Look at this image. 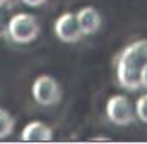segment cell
Returning <instances> with one entry per match:
<instances>
[{"label":"cell","instance_id":"obj_5","mask_svg":"<svg viewBox=\"0 0 147 144\" xmlns=\"http://www.w3.org/2000/svg\"><path fill=\"white\" fill-rule=\"evenodd\" d=\"M53 31H55L57 38L63 43H77V41H80V38H84L74 12L62 14L53 24Z\"/></svg>","mask_w":147,"mask_h":144},{"label":"cell","instance_id":"obj_2","mask_svg":"<svg viewBox=\"0 0 147 144\" xmlns=\"http://www.w3.org/2000/svg\"><path fill=\"white\" fill-rule=\"evenodd\" d=\"M41 33L39 22L33 14L28 12H19L12 16L7 22V35L14 43L19 45H28L33 43Z\"/></svg>","mask_w":147,"mask_h":144},{"label":"cell","instance_id":"obj_3","mask_svg":"<svg viewBox=\"0 0 147 144\" xmlns=\"http://www.w3.org/2000/svg\"><path fill=\"white\" fill-rule=\"evenodd\" d=\"M31 93L34 101L41 107H53L62 100V91L58 82L48 74H41L34 79Z\"/></svg>","mask_w":147,"mask_h":144},{"label":"cell","instance_id":"obj_4","mask_svg":"<svg viewBox=\"0 0 147 144\" xmlns=\"http://www.w3.org/2000/svg\"><path fill=\"white\" fill-rule=\"evenodd\" d=\"M106 115H108L111 124L120 125V127L130 125L135 120L134 108L130 105V101L127 100V96H123V94H115V96H111L108 100V103H106Z\"/></svg>","mask_w":147,"mask_h":144},{"label":"cell","instance_id":"obj_7","mask_svg":"<svg viewBox=\"0 0 147 144\" xmlns=\"http://www.w3.org/2000/svg\"><path fill=\"white\" fill-rule=\"evenodd\" d=\"M21 139L26 143H50L53 139V130L46 124L34 120V122H29L22 129Z\"/></svg>","mask_w":147,"mask_h":144},{"label":"cell","instance_id":"obj_12","mask_svg":"<svg viewBox=\"0 0 147 144\" xmlns=\"http://www.w3.org/2000/svg\"><path fill=\"white\" fill-rule=\"evenodd\" d=\"M5 35H7V24L3 22V19H2V16H0V39Z\"/></svg>","mask_w":147,"mask_h":144},{"label":"cell","instance_id":"obj_11","mask_svg":"<svg viewBox=\"0 0 147 144\" xmlns=\"http://www.w3.org/2000/svg\"><path fill=\"white\" fill-rule=\"evenodd\" d=\"M140 88L147 89V64L142 67V72H140Z\"/></svg>","mask_w":147,"mask_h":144},{"label":"cell","instance_id":"obj_9","mask_svg":"<svg viewBox=\"0 0 147 144\" xmlns=\"http://www.w3.org/2000/svg\"><path fill=\"white\" fill-rule=\"evenodd\" d=\"M135 115L140 122L147 124V94H142L135 103Z\"/></svg>","mask_w":147,"mask_h":144},{"label":"cell","instance_id":"obj_6","mask_svg":"<svg viewBox=\"0 0 147 144\" xmlns=\"http://www.w3.org/2000/svg\"><path fill=\"white\" fill-rule=\"evenodd\" d=\"M75 17H77V22H79V28L82 31L84 36H89V35H94L99 28H101V16L99 12L87 5V7H82L75 12Z\"/></svg>","mask_w":147,"mask_h":144},{"label":"cell","instance_id":"obj_8","mask_svg":"<svg viewBox=\"0 0 147 144\" xmlns=\"http://www.w3.org/2000/svg\"><path fill=\"white\" fill-rule=\"evenodd\" d=\"M14 127H16L14 117L5 108H0V141L5 139V137H9L14 132Z\"/></svg>","mask_w":147,"mask_h":144},{"label":"cell","instance_id":"obj_1","mask_svg":"<svg viewBox=\"0 0 147 144\" xmlns=\"http://www.w3.org/2000/svg\"><path fill=\"white\" fill-rule=\"evenodd\" d=\"M147 64V39H137L123 48L116 64L118 84L128 91L140 89V72Z\"/></svg>","mask_w":147,"mask_h":144},{"label":"cell","instance_id":"obj_13","mask_svg":"<svg viewBox=\"0 0 147 144\" xmlns=\"http://www.w3.org/2000/svg\"><path fill=\"white\" fill-rule=\"evenodd\" d=\"M9 3V0H0V7H3V5H7Z\"/></svg>","mask_w":147,"mask_h":144},{"label":"cell","instance_id":"obj_10","mask_svg":"<svg viewBox=\"0 0 147 144\" xmlns=\"http://www.w3.org/2000/svg\"><path fill=\"white\" fill-rule=\"evenodd\" d=\"M22 3H26L28 7H41V5H45L48 0H21Z\"/></svg>","mask_w":147,"mask_h":144}]
</instances>
